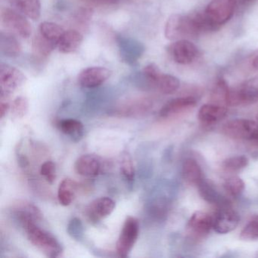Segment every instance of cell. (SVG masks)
<instances>
[{"label":"cell","mask_w":258,"mask_h":258,"mask_svg":"<svg viewBox=\"0 0 258 258\" xmlns=\"http://www.w3.org/2000/svg\"><path fill=\"white\" fill-rule=\"evenodd\" d=\"M211 31L203 13L194 14H175L166 22L164 34L167 40L176 41L196 37L204 32Z\"/></svg>","instance_id":"2"},{"label":"cell","mask_w":258,"mask_h":258,"mask_svg":"<svg viewBox=\"0 0 258 258\" xmlns=\"http://www.w3.org/2000/svg\"><path fill=\"white\" fill-rule=\"evenodd\" d=\"M258 131V123L247 119H235L226 122L222 126L223 135L237 140H252Z\"/></svg>","instance_id":"8"},{"label":"cell","mask_w":258,"mask_h":258,"mask_svg":"<svg viewBox=\"0 0 258 258\" xmlns=\"http://www.w3.org/2000/svg\"><path fill=\"white\" fill-rule=\"evenodd\" d=\"M240 238L244 241L258 240V215L253 217L243 228L240 233Z\"/></svg>","instance_id":"31"},{"label":"cell","mask_w":258,"mask_h":258,"mask_svg":"<svg viewBox=\"0 0 258 258\" xmlns=\"http://www.w3.org/2000/svg\"><path fill=\"white\" fill-rule=\"evenodd\" d=\"M40 173L49 183L52 184L56 179V166L52 161H46L42 164Z\"/></svg>","instance_id":"35"},{"label":"cell","mask_w":258,"mask_h":258,"mask_svg":"<svg viewBox=\"0 0 258 258\" xmlns=\"http://www.w3.org/2000/svg\"><path fill=\"white\" fill-rule=\"evenodd\" d=\"M258 102V78L244 81L235 88L229 89L228 106H244Z\"/></svg>","instance_id":"5"},{"label":"cell","mask_w":258,"mask_h":258,"mask_svg":"<svg viewBox=\"0 0 258 258\" xmlns=\"http://www.w3.org/2000/svg\"><path fill=\"white\" fill-rule=\"evenodd\" d=\"M143 74L149 84L163 94H173L179 89V79L173 75L162 73L155 63H150L143 69Z\"/></svg>","instance_id":"4"},{"label":"cell","mask_w":258,"mask_h":258,"mask_svg":"<svg viewBox=\"0 0 258 258\" xmlns=\"http://www.w3.org/2000/svg\"><path fill=\"white\" fill-rule=\"evenodd\" d=\"M139 232L140 224L138 220L134 217H126L116 244V249L119 256H128L138 239Z\"/></svg>","instance_id":"7"},{"label":"cell","mask_w":258,"mask_h":258,"mask_svg":"<svg viewBox=\"0 0 258 258\" xmlns=\"http://www.w3.org/2000/svg\"><path fill=\"white\" fill-rule=\"evenodd\" d=\"M214 226V216L205 211H198L190 217L187 229L196 237H204L208 235Z\"/></svg>","instance_id":"13"},{"label":"cell","mask_w":258,"mask_h":258,"mask_svg":"<svg viewBox=\"0 0 258 258\" xmlns=\"http://www.w3.org/2000/svg\"><path fill=\"white\" fill-rule=\"evenodd\" d=\"M55 47H57L56 45L43 37L40 33L36 35L33 40V52L38 58L42 59L47 58Z\"/></svg>","instance_id":"24"},{"label":"cell","mask_w":258,"mask_h":258,"mask_svg":"<svg viewBox=\"0 0 258 258\" xmlns=\"http://www.w3.org/2000/svg\"><path fill=\"white\" fill-rule=\"evenodd\" d=\"M19 161L21 167H25L28 165V160L25 157H21V158H19Z\"/></svg>","instance_id":"39"},{"label":"cell","mask_w":258,"mask_h":258,"mask_svg":"<svg viewBox=\"0 0 258 258\" xmlns=\"http://www.w3.org/2000/svg\"><path fill=\"white\" fill-rule=\"evenodd\" d=\"M248 159L244 155H236V156L230 157L223 161L222 166L226 171L238 172L243 170L248 164Z\"/></svg>","instance_id":"30"},{"label":"cell","mask_w":258,"mask_h":258,"mask_svg":"<svg viewBox=\"0 0 258 258\" xmlns=\"http://www.w3.org/2000/svg\"><path fill=\"white\" fill-rule=\"evenodd\" d=\"M28 100L25 96H19L13 101L11 106L12 114L16 118H22L28 111Z\"/></svg>","instance_id":"32"},{"label":"cell","mask_w":258,"mask_h":258,"mask_svg":"<svg viewBox=\"0 0 258 258\" xmlns=\"http://www.w3.org/2000/svg\"><path fill=\"white\" fill-rule=\"evenodd\" d=\"M101 167L99 157L90 154L81 155L75 164V172L84 177H95L100 173Z\"/></svg>","instance_id":"17"},{"label":"cell","mask_w":258,"mask_h":258,"mask_svg":"<svg viewBox=\"0 0 258 258\" xmlns=\"http://www.w3.org/2000/svg\"><path fill=\"white\" fill-rule=\"evenodd\" d=\"M197 100L193 96L176 98L163 106L160 111V116L164 118L180 115L195 108Z\"/></svg>","instance_id":"15"},{"label":"cell","mask_w":258,"mask_h":258,"mask_svg":"<svg viewBox=\"0 0 258 258\" xmlns=\"http://www.w3.org/2000/svg\"><path fill=\"white\" fill-rule=\"evenodd\" d=\"M198 186H199V191H200L202 198L205 200L211 202V203H216L218 202V193L214 189V187L210 184L209 182L203 179V180L198 185Z\"/></svg>","instance_id":"33"},{"label":"cell","mask_w":258,"mask_h":258,"mask_svg":"<svg viewBox=\"0 0 258 258\" xmlns=\"http://www.w3.org/2000/svg\"><path fill=\"white\" fill-rule=\"evenodd\" d=\"M115 208V202L111 198L101 197L95 199L86 208V215L92 223H99L111 215Z\"/></svg>","instance_id":"11"},{"label":"cell","mask_w":258,"mask_h":258,"mask_svg":"<svg viewBox=\"0 0 258 258\" xmlns=\"http://www.w3.org/2000/svg\"><path fill=\"white\" fill-rule=\"evenodd\" d=\"M84 226L80 219L75 217L69 222L68 225V232L69 235L76 240H81L84 236Z\"/></svg>","instance_id":"34"},{"label":"cell","mask_w":258,"mask_h":258,"mask_svg":"<svg viewBox=\"0 0 258 258\" xmlns=\"http://www.w3.org/2000/svg\"><path fill=\"white\" fill-rule=\"evenodd\" d=\"M250 142L253 143V144L256 145V146H258V131L256 133V134H255L254 137L250 140Z\"/></svg>","instance_id":"40"},{"label":"cell","mask_w":258,"mask_h":258,"mask_svg":"<svg viewBox=\"0 0 258 258\" xmlns=\"http://www.w3.org/2000/svg\"><path fill=\"white\" fill-rule=\"evenodd\" d=\"M1 23L7 29L23 38H28L32 33L30 22L20 13L11 9L4 8L1 10Z\"/></svg>","instance_id":"9"},{"label":"cell","mask_w":258,"mask_h":258,"mask_svg":"<svg viewBox=\"0 0 258 258\" xmlns=\"http://www.w3.org/2000/svg\"><path fill=\"white\" fill-rule=\"evenodd\" d=\"M10 106L9 103L4 102V100L1 101V104H0V117L1 118H4L5 117L6 114L8 113L10 111Z\"/></svg>","instance_id":"37"},{"label":"cell","mask_w":258,"mask_h":258,"mask_svg":"<svg viewBox=\"0 0 258 258\" xmlns=\"http://www.w3.org/2000/svg\"><path fill=\"white\" fill-rule=\"evenodd\" d=\"M111 75V71L106 68H87L78 75V82L85 88H95L105 83Z\"/></svg>","instance_id":"12"},{"label":"cell","mask_w":258,"mask_h":258,"mask_svg":"<svg viewBox=\"0 0 258 258\" xmlns=\"http://www.w3.org/2000/svg\"><path fill=\"white\" fill-rule=\"evenodd\" d=\"M27 78L17 68L1 63L0 64V94L1 99H8L14 92L26 83Z\"/></svg>","instance_id":"6"},{"label":"cell","mask_w":258,"mask_h":258,"mask_svg":"<svg viewBox=\"0 0 258 258\" xmlns=\"http://www.w3.org/2000/svg\"><path fill=\"white\" fill-rule=\"evenodd\" d=\"M235 1H236V4L237 3H239V4H244L246 3L250 2L251 0H235Z\"/></svg>","instance_id":"41"},{"label":"cell","mask_w":258,"mask_h":258,"mask_svg":"<svg viewBox=\"0 0 258 258\" xmlns=\"http://www.w3.org/2000/svg\"><path fill=\"white\" fill-rule=\"evenodd\" d=\"M120 173L128 185L132 186L135 180V169L131 155L124 152L120 163Z\"/></svg>","instance_id":"29"},{"label":"cell","mask_w":258,"mask_h":258,"mask_svg":"<svg viewBox=\"0 0 258 258\" xmlns=\"http://www.w3.org/2000/svg\"><path fill=\"white\" fill-rule=\"evenodd\" d=\"M58 126L61 133L75 143L81 141L84 137V124L76 119L69 118L60 120Z\"/></svg>","instance_id":"19"},{"label":"cell","mask_w":258,"mask_h":258,"mask_svg":"<svg viewBox=\"0 0 258 258\" xmlns=\"http://www.w3.org/2000/svg\"><path fill=\"white\" fill-rule=\"evenodd\" d=\"M0 49L4 55L8 57H17L22 52V46L13 34L4 31L0 34Z\"/></svg>","instance_id":"20"},{"label":"cell","mask_w":258,"mask_h":258,"mask_svg":"<svg viewBox=\"0 0 258 258\" xmlns=\"http://www.w3.org/2000/svg\"><path fill=\"white\" fill-rule=\"evenodd\" d=\"M223 187L228 196L232 198H237L242 194L245 185L242 179L234 176L226 179L223 182Z\"/></svg>","instance_id":"28"},{"label":"cell","mask_w":258,"mask_h":258,"mask_svg":"<svg viewBox=\"0 0 258 258\" xmlns=\"http://www.w3.org/2000/svg\"><path fill=\"white\" fill-rule=\"evenodd\" d=\"M41 215L40 211L32 205L22 207L17 212L18 218L32 244L46 256L58 257L62 253V247L59 241L52 234L41 229L36 223V220Z\"/></svg>","instance_id":"1"},{"label":"cell","mask_w":258,"mask_h":258,"mask_svg":"<svg viewBox=\"0 0 258 258\" xmlns=\"http://www.w3.org/2000/svg\"><path fill=\"white\" fill-rule=\"evenodd\" d=\"M251 66L253 69L258 70V50H256L251 57Z\"/></svg>","instance_id":"38"},{"label":"cell","mask_w":258,"mask_h":258,"mask_svg":"<svg viewBox=\"0 0 258 258\" xmlns=\"http://www.w3.org/2000/svg\"><path fill=\"white\" fill-rule=\"evenodd\" d=\"M235 0H212L203 12L213 31H217L230 20L235 12Z\"/></svg>","instance_id":"3"},{"label":"cell","mask_w":258,"mask_h":258,"mask_svg":"<svg viewBox=\"0 0 258 258\" xmlns=\"http://www.w3.org/2000/svg\"><path fill=\"white\" fill-rule=\"evenodd\" d=\"M184 179L190 184L199 185L202 180V170L200 165L196 160L188 158L185 160L182 167Z\"/></svg>","instance_id":"23"},{"label":"cell","mask_w":258,"mask_h":258,"mask_svg":"<svg viewBox=\"0 0 258 258\" xmlns=\"http://www.w3.org/2000/svg\"><path fill=\"white\" fill-rule=\"evenodd\" d=\"M226 106L215 103L205 104L201 107L199 111V121L206 126L215 124L221 121L227 115Z\"/></svg>","instance_id":"16"},{"label":"cell","mask_w":258,"mask_h":258,"mask_svg":"<svg viewBox=\"0 0 258 258\" xmlns=\"http://www.w3.org/2000/svg\"><path fill=\"white\" fill-rule=\"evenodd\" d=\"M239 220V216L234 210L223 208L214 216L213 229L219 234L229 233L238 226Z\"/></svg>","instance_id":"14"},{"label":"cell","mask_w":258,"mask_h":258,"mask_svg":"<svg viewBox=\"0 0 258 258\" xmlns=\"http://www.w3.org/2000/svg\"><path fill=\"white\" fill-rule=\"evenodd\" d=\"M13 5L32 20H38L41 14L40 0H11Z\"/></svg>","instance_id":"21"},{"label":"cell","mask_w":258,"mask_h":258,"mask_svg":"<svg viewBox=\"0 0 258 258\" xmlns=\"http://www.w3.org/2000/svg\"><path fill=\"white\" fill-rule=\"evenodd\" d=\"M152 108V103L149 100L134 101L131 103L125 105L119 110L118 114L125 117H133L135 115H140L147 112Z\"/></svg>","instance_id":"25"},{"label":"cell","mask_w":258,"mask_h":258,"mask_svg":"<svg viewBox=\"0 0 258 258\" xmlns=\"http://www.w3.org/2000/svg\"><path fill=\"white\" fill-rule=\"evenodd\" d=\"M167 51L175 62L184 66L194 62L199 55L196 45L188 40L173 41L167 48Z\"/></svg>","instance_id":"10"},{"label":"cell","mask_w":258,"mask_h":258,"mask_svg":"<svg viewBox=\"0 0 258 258\" xmlns=\"http://www.w3.org/2000/svg\"><path fill=\"white\" fill-rule=\"evenodd\" d=\"M64 31L63 28L54 22H44L40 26V33L57 46L58 40L61 38Z\"/></svg>","instance_id":"27"},{"label":"cell","mask_w":258,"mask_h":258,"mask_svg":"<svg viewBox=\"0 0 258 258\" xmlns=\"http://www.w3.org/2000/svg\"><path fill=\"white\" fill-rule=\"evenodd\" d=\"M77 191V183L66 178L60 182L58 189V200L62 206H69L73 202Z\"/></svg>","instance_id":"22"},{"label":"cell","mask_w":258,"mask_h":258,"mask_svg":"<svg viewBox=\"0 0 258 258\" xmlns=\"http://www.w3.org/2000/svg\"><path fill=\"white\" fill-rule=\"evenodd\" d=\"M85 2L98 5H114L118 2V0H84Z\"/></svg>","instance_id":"36"},{"label":"cell","mask_w":258,"mask_h":258,"mask_svg":"<svg viewBox=\"0 0 258 258\" xmlns=\"http://www.w3.org/2000/svg\"><path fill=\"white\" fill-rule=\"evenodd\" d=\"M229 87L226 81L223 78H219L216 83L212 93H211V100L212 103L228 106V96L229 93Z\"/></svg>","instance_id":"26"},{"label":"cell","mask_w":258,"mask_h":258,"mask_svg":"<svg viewBox=\"0 0 258 258\" xmlns=\"http://www.w3.org/2000/svg\"><path fill=\"white\" fill-rule=\"evenodd\" d=\"M83 40L84 37L79 31L76 30L64 31L57 43V48L61 53H72L80 47Z\"/></svg>","instance_id":"18"}]
</instances>
